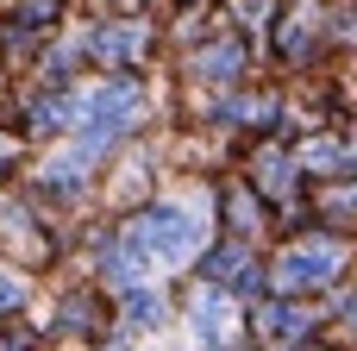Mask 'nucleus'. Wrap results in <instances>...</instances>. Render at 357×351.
Returning a JSON list of instances; mask_svg holds the SVG:
<instances>
[{"mask_svg": "<svg viewBox=\"0 0 357 351\" xmlns=\"http://www.w3.org/2000/svg\"><path fill=\"white\" fill-rule=\"evenodd\" d=\"M195 239H201V232L188 226V214H182V207H157L151 220H138V232H132V251L176 264V257H188V251H195Z\"/></svg>", "mask_w": 357, "mask_h": 351, "instance_id": "obj_1", "label": "nucleus"}, {"mask_svg": "<svg viewBox=\"0 0 357 351\" xmlns=\"http://www.w3.org/2000/svg\"><path fill=\"white\" fill-rule=\"evenodd\" d=\"M351 320H357V301H351Z\"/></svg>", "mask_w": 357, "mask_h": 351, "instance_id": "obj_5", "label": "nucleus"}, {"mask_svg": "<svg viewBox=\"0 0 357 351\" xmlns=\"http://www.w3.org/2000/svg\"><path fill=\"white\" fill-rule=\"evenodd\" d=\"M19 295V283H6V270H0V301H13Z\"/></svg>", "mask_w": 357, "mask_h": 351, "instance_id": "obj_4", "label": "nucleus"}, {"mask_svg": "<svg viewBox=\"0 0 357 351\" xmlns=\"http://www.w3.org/2000/svg\"><path fill=\"white\" fill-rule=\"evenodd\" d=\"M333 270H339V251H333V245H301V251L282 257V283H289V289H314V283H326Z\"/></svg>", "mask_w": 357, "mask_h": 351, "instance_id": "obj_2", "label": "nucleus"}, {"mask_svg": "<svg viewBox=\"0 0 357 351\" xmlns=\"http://www.w3.org/2000/svg\"><path fill=\"white\" fill-rule=\"evenodd\" d=\"M195 327H201V339H220V333H226V301H220V295H201Z\"/></svg>", "mask_w": 357, "mask_h": 351, "instance_id": "obj_3", "label": "nucleus"}]
</instances>
